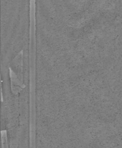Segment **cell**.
Returning <instances> with one entry per match:
<instances>
[{
    "mask_svg": "<svg viewBox=\"0 0 122 148\" xmlns=\"http://www.w3.org/2000/svg\"><path fill=\"white\" fill-rule=\"evenodd\" d=\"M2 148H8L6 132L5 130L2 131Z\"/></svg>",
    "mask_w": 122,
    "mask_h": 148,
    "instance_id": "6da1fadb",
    "label": "cell"
}]
</instances>
